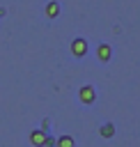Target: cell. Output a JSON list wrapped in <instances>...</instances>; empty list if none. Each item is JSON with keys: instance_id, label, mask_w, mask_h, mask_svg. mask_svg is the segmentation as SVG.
Listing matches in <instances>:
<instances>
[{"instance_id": "6da1fadb", "label": "cell", "mask_w": 140, "mask_h": 147, "mask_svg": "<svg viewBox=\"0 0 140 147\" xmlns=\"http://www.w3.org/2000/svg\"><path fill=\"white\" fill-rule=\"evenodd\" d=\"M78 99H80V103L92 106V103L96 101V90H94V85H83V87L78 90Z\"/></svg>"}, {"instance_id": "7a4b0ae2", "label": "cell", "mask_w": 140, "mask_h": 147, "mask_svg": "<svg viewBox=\"0 0 140 147\" xmlns=\"http://www.w3.org/2000/svg\"><path fill=\"white\" fill-rule=\"evenodd\" d=\"M71 53H73V57H85L87 55V39L85 37H76L71 41Z\"/></svg>"}, {"instance_id": "3957f363", "label": "cell", "mask_w": 140, "mask_h": 147, "mask_svg": "<svg viewBox=\"0 0 140 147\" xmlns=\"http://www.w3.org/2000/svg\"><path fill=\"white\" fill-rule=\"evenodd\" d=\"M60 11H62V7H60L57 0H48V2L44 5V16H46V18H57Z\"/></svg>"}, {"instance_id": "277c9868", "label": "cell", "mask_w": 140, "mask_h": 147, "mask_svg": "<svg viewBox=\"0 0 140 147\" xmlns=\"http://www.w3.org/2000/svg\"><path fill=\"white\" fill-rule=\"evenodd\" d=\"M112 57V46L110 44H99L96 46V60L99 62H108Z\"/></svg>"}, {"instance_id": "5b68a950", "label": "cell", "mask_w": 140, "mask_h": 147, "mask_svg": "<svg viewBox=\"0 0 140 147\" xmlns=\"http://www.w3.org/2000/svg\"><path fill=\"white\" fill-rule=\"evenodd\" d=\"M44 140H46V133H44L41 129L30 131V142H32L34 147H44Z\"/></svg>"}, {"instance_id": "8992f818", "label": "cell", "mask_w": 140, "mask_h": 147, "mask_svg": "<svg viewBox=\"0 0 140 147\" xmlns=\"http://www.w3.org/2000/svg\"><path fill=\"white\" fill-rule=\"evenodd\" d=\"M99 133H101V138H112V136L117 133V126H115L112 122H106V124L99 126Z\"/></svg>"}, {"instance_id": "52a82bcc", "label": "cell", "mask_w": 140, "mask_h": 147, "mask_svg": "<svg viewBox=\"0 0 140 147\" xmlns=\"http://www.w3.org/2000/svg\"><path fill=\"white\" fill-rule=\"evenodd\" d=\"M55 147H76V140H73L69 133H62V136L55 140Z\"/></svg>"}, {"instance_id": "ba28073f", "label": "cell", "mask_w": 140, "mask_h": 147, "mask_svg": "<svg viewBox=\"0 0 140 147\" xmlns=\"http://www.w3.org/2000/svg\"><path fill=\"white\" fill-rule=\"evenodd\" d=\"M41 131L44 133H50V117H44L41 119Z\"/></svg>"}, {"instance_id": "9c48e42d", "label": "cell", "mask_w": 140, "mask_h": 147, "mask_svg": "<svg viewBox=\"0 0 140 147\" xmlns=\"http://www.w3.org/2000/svg\"><path fill=\"white\" fill-rule=\"evenodd\" d=\"M55 136H50V133H46V140H44V147H55Z\"/></svg>"}, {"instance_id": "30bf717a", "label": "cell", "mask_w": 140, "mask_h": 147, "mask_svg": "<svg viewBox=\"0 0 140 147\" xmlns=\"http://www.w3.org/2000/svg\"><path fill=\"white\" fill-rule=\"evenodd\" d=\"M0 16H7V9L5 7H0Z\"/></svg>"}]
</instances>
